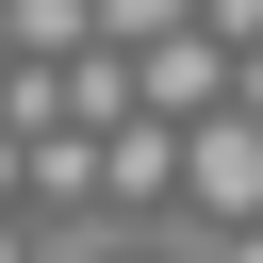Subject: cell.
Returning <instances> with one entry per match:
<instances>
[{
  "instance_id": "cell-5",
  "label": "cell",
  "mask_w": 263,
  "mask_h": 263,
  "mask_svg": "<svg viewBox=\"0 0 263 263\" xmlns=\"http://www.w3.org/2000/svg\"><path fill=\"white\" fill-rule=\"evenodd\" d=\"M99 16V49H164V33H197V0H82Z\"/></svg>"
},
{
  "instance_id": "cell-12",
  "label": "cell",
  "mask_w": 263,
  "mask_h": 263,
  "mask_svg": "<svg viewBox=\"0 0 263 263\" xmlns=\"http://www.w3.org/2000/svg\"><path fill=\"white\" fill-rule=\"evenodd\" d=\"M0 66H16V49H0Z\"/></svg>"
},
{
  "instance_id": "cell-2",
  "label": "cell",
  "mask_w": 263,
  "mask_h": 263,
  "mask_svg": "<svg viewBox=\"0 0 263 263\" xmlns=\"http://www.w3.org/2000/svg\"><path fill=\"white\" fill-rule=\"evenodd\" d=\"M99 197H132V214H148V197H181V132H164V115L99 132Z\"/></svg>"
},
{
  "instance_id": "cell-10",
  "label": "cell",
  "mask_w": 263,
  "mask_h": 263,
  "mask_svg": "<svg viewBox=\"0 0 263 263\" xmlns=\"http://www.w3.org/2000/svg\"><path fill=\"white\" fill-rule=\"evenodd\" d=\"M0 263H33V230H16V214H0Z\"/></svg>"
},
{
  "instance_id": "cell-9",
  "label": "cell",
  "mask_w": 263,
  "mask_h": 263,
  "mask_svg": "<svg viewBox=\"0 0 263 263\" xmlns=\"http://www.w3.org/2000/svg\"><path fill=\"white\" fill-rule=\"evenodd\" d=\"M230 115H263V49H247V66H230Z\"/></svg>"
},
{
  "instance_id": "cell-11",
  "label": "cell",
  "mask_w": 263,
  "mask_h": 263,
  "mask_svg": "<svg viewBox=\"0 0 263 263\" xmlns=\"http://www.w3.org/2000/svg\"><path fill=\"white\" fill-rule=\"evenodd\" d=\"M230 263H263V214H247V230H230Z\"/></svg>"
},
{
  "instance_id": "cell-1",
  "label": "cell",
  "mask_w": 263,
  "mask_h": 263,
  "mask_svg": "<svg viewBox=\"0 0 263 263\" xmlns=\"http://www.w3.org/2000/svg\"><path fill=\"white\" fill-rule=\"evenodd\" d=\"M181 197L247 230V214H263V115H197V132H181Z\"/></svg>"
},
{
  "instance_id": "cell-4",
  "label": "cell",
  "mask_w": 263,
  "mask_h": 263,
  "mask_svg": "<svg viewBox=\"0 0 263 263\" xmlns=\"http://www.w3.org/2000/svg\"><path fill=\"white\" fill-rule=\"evenodd\" d=\"M66 132H132V49H82L66 66Z\"/></svg>"
},
{
  "instance_id": "cell-7",
  "label": "cell",
  "mask_w": 263,
  "mask_h": 263,
  "mask_svg": "<svg viewBox=\"0 0 263 263\" xmlns=\"http://www.w3.org/2000/svg\"><path fill=\"white\" fill-rule=\"evenodd\" d=\"M197 33L214 49H263V0H197Z\"/></svg>"
},
{
  "instance_id": "cell-8",
  "label": "cell",
  "mask_w": 263,
  "mask_h": 263,
  "mask_svg": "<svg viewBox=\"0 0 263 263\" xmlns=\"http://www.w3.org/2000/svg\"><path fill=\"white\" fill-rule=\"evenodd\" d=\"M16 197H33V148H16V115H0V214H16Z\"/></svg>"
},
{
  "instance_id": "cell-6",
  "label": "cell",
  "mask_w": 263,
  "mask_h": 263,
  "mask_svg": "<svg viewBox=\"0 0 263 263\" xmlns=\"http://www.w3.org/2000/svg\"><path fill=\"white\" fill-rule=\"evenodd\" d=\"M33 197H99V132H33Z\"/></svg>"
},
{
  "instance_id": "cell-3",
  "label": "cell",
  "mask_w": 263,
  "mask_h": 263,
  "mask_svg": "<svg viewBox=\"0 0 263 263\" xmlns=\"http://www.w3.org/2000/svg\"><path fill=\"white\" fill-rule=\"evenodd\" d=\"M0 49H16V66H82L99 16H82V0H0Z\"/></svg>"
}]
</instances>
